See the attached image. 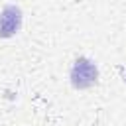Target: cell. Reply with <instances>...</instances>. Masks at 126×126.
I'll return each mask as SVG.
<instances>
[{
    "mask_svg": "<svg viewBox=\"0 0 126 126\" xmlns=\"http://www.w3.org/2000/svg\"><path fill=\"white\" fill-rule=\"evenodd\" d=\"M24 26V10L14 4L8 2L0 8V39H12L22 32Z\"/></svg>",
    "mask_w": 126,
    "mask_h": 126,
    "instance_id": "2",
    "label": "cell"
},
{
    "mask_svg": "<svg viewBox=\"0 0 126 126\" xmlns=\"http://www.w3.org/2000/svg\"><path fill=\"white\" fill-rule=\"evenodd\" d=\"M98 63L89 55H77L69 67V85L75 91H89L98 85Z\"/></svg>",
    "mask_w": 126,
    "mask_h": 126,
    "instance_id": "1",
    "label": "cell"
},
{
    "mask_svg": "<svg viewBox=\"0 0 126 126\" xmlns=\"http://www.w3.org/2000/svg\"><path fill=\"white\" fill-rule=\"evenodd\" d=\"M122 81H124V85H126V71H124V75H122Z\"/></svg>",
    "mask_w": 126,
    "mask_h": 126,
    "instance_id": "3",
    "label": "cell"
}]
</instances>
